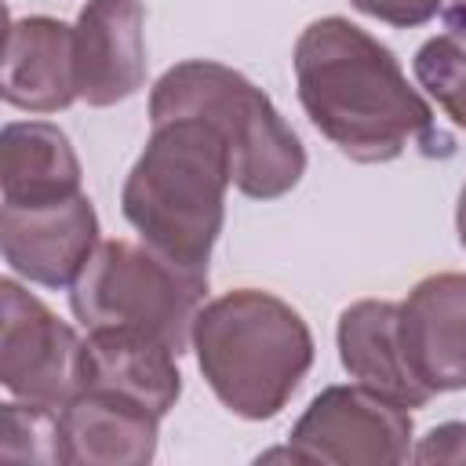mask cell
Masks as SVG:
<instances>
[{
  "mask_svg": "<svg viewBox=\"0 0 466 466\" xmlns=\"http://www.w3.org/2000/svg\"><path fill=\"white\" fill-rule=\"evenodd\" d=\"M350 4L386 25H397V29L422 25L444 7V0H350Z\"/></svg>",
  "mask_w": 466,
  "mask_h": 466,
  "instance_id": "18",
  "label": "cell"
},
{
  "mask_svg": "<svg viewBox=\"0 0 466 466\" xmlns=\"http://www.w3.org/2000/svg\"><path fill=\"white\" fill-rule=\"evenodd\" d=\"M400 346L430 393L466 390V273H433L408 291Z\"/></svg>",
  "mask_w": 466,
  "mask_h": 466,
  "instance_id": "10",
  "label": "cell"
},
{
  "mask_svg": "<svg viewBox=\"0 0 466 466\" xmlns=\"http://www.w3.org/2000/svg\"><path fill=\"white\" fill-rule=\"evenodd\" d=\"M146 7L138 0H87L73 25L76 95L87 106H116L146 80Z\"/></svg>",
  "mask_w": 466,
  "mask_h": 466,
  "instance_id": "9",
  "label": "cell"
},
{
  "mask_svg": "<svg viewBox=\"0 0 466 466\" xmlns=\"http://www.w3.org/2000/svg\"><path fill=\"white\" fill-rule=\"evenodd\" d=\"M76 95L73 29L47 15L15 18L4 47V102L25 113H58Z\"/></svg>",
  "mask_w": 466,
  "mask_h": 466,
  "instance_id": "12",
  "label": "cell"
},
{
  "mask_svg": "<svg viewBox=\"0 0 466 466\" xmlns=\"http://www.w3.org/2000/svg\"><path fill=\"white\" fill-rule=\"evenodd\" d=\"M80 339L33 291L0 280V382L18 400L66 408L80 393Z\"/></svg>",
  "mask_w": 466,
  "mask_h": 466,
  "instance_id": "7",
  "label": "cell"
},
{
  "mask_svg": "<svg viewBox=\"0 0 466 466\" xmlns=\"http://www.w3.org/2000/svg\"><path fill=\"white\" fill-rule=\"evenodd\" d=\"M175 357L178 353L160 339L124 328H91L80 346V390L120 393L157 415H167L182 393Z\"/></svg>",
  "mask_w": 466,
  "mask_h": 466,
  "instance_id": "11",
  "label": "cell"
},
{
  "mask_svg": "<svg viewBox=\"0 0 466 466\" xmlns=\"http://www.w3.org/2000/svg\"><path fill=\"white\" fill-rule=\"evenodd\" d=\"M175 116H197L222 135L233 160V186L244 197H284L306 171V149L277 106L222 62L189 58L153 84L149 120L164 124Z\"/></svg>",
  "mask_w": 466,
  "mask_h": 466,
  "instance_id": "4",
  "label": "cell"
},
{
  "mask_svg": "<svg viewBox=\"0 0 466 466\" xmlns=\"http://www.w3.org/2000/svg\"><path fill=\"white\" fill-rule=\"evenodd\" d=\"M204 291L208 273L171 262L146 240H102L73 280L69 302L87 331L124 328L186 353Z\"/></svg>",
  "mask_w": 466,
  "mask_h": 466,
  "instance_id": "5",
  "label": "cell"
},
{
  "mask_svg": "<svg viewBox=\"0 0 466 466\" xmlns=\"http://www.w3.org/2000/svg\"><path fill=\"white\" fill-rule=\"evenodd\" d=\"M415 80L441 102V109L466 127V33L448 29L415 51Z\"/></svg>",
  "mask_w": 466,
  "mask_h": 466,
  "instance_id": "17",
  "label": "cell"
},
{
  "mask_svg": "<svg viewBox=\"0 0 466 466\" xmlns=\"http://www.w3.org/2000/svg\"><path fill=\"white\" fill-rule=\"evenodd\" d=\"M455 226H459V240H462V248H466V186H462V193H459V208H455Z\"/></svg>",
  "mask_w": 466,
  "mask_h": 466,
  "instance_id": "20",
  "label": "cell"
},
{
  "mask_svg": "<svg viewBox=\"0 0 466 466\" xmlns=\"http://www.w3.org/2000/svg\"><path fill=\"white\" fill-rule=\"evenodd\" d=\"M280 455L291 462L393 466L411 455V415L360 382L328 386L295 422L288 451H269L266 459Z\"/></svg>",
  "mask_w": 466,
  "mask_h": 466,
  "instance_id": "6",
  "label": "cell"
},
{
  "mask_svg": "<svg viewBox=\"0 0 466 466\" xmlns=\"http://www.w3.org/2000/svg\"><path fill=\"white\" fill-rule=\"evenodd\" d=\"M415 462H466V422L433 426L411 451Z\"/></svg>",
  "mask_w": 466,
  "mask_h": 466,
  "instance_id": "19",
  "label": "cell"
},
{
  "mask_svg": "<svg viewBox=\"0 0 466 466\" xmlns=\"http://www.w3.org/2000/svg\"><path fill=\"white\" fill-rule=\"evenodd\" d=\"M339 360L342 368L379 397L400 408H422L433 393L415 379L400 346V306L386 299H360L339 317Z\"/></svg>",
  "mask_w": 466,
  "mask_h": 466,
  "instance_id": "13",
  "label": "cell"
},
{
  "mask_svg": "<svg viewBox=\"0 0 466 466\" xmlns=\"http://www.w3.org/2000/svg\"><path fill=\"white\" fill-rule=\"evenodd\" d=\"M193 353L215 397L240 419H273L313 364V335L284 299L237 288L193 320Z\"/></svg>",
  "mask_w": 466,
  "mask_h": 466,
  "instance_id": "3",
  "label": "cell"
},
{
  "mask_svg": "<svg viewBox=\"0 0 466 466\" xmlns=\"http://www.w3.org/2000/svg\"><path fill=\"white\" fill-rule=\"evenodd\" d=\"M295 80L309 124L357 164H386L433 135V113L397 55L350 18H317L299 33Z\"/></svg>",
  "mask_w": 466,
  "mask_h": 466,
  "instance_id": "1",
  "label": "cell"
},
{
  "mask_svg": "<svg viewBox=\"0 0 466 466\" xmlns=\"http://www.w3.org/2000/svg\"><path fill=\"white\" fill-rule=\"evenodd\" d=\"M160 415L138 400L106 390H80L62 408L69 462L87 466H142L157 455Z\"/></svg>",
  "mask_w": 466,
  "mask_h": 466,
  "instance_id": "14",
  "label": "cell"
},
{
  "mask_svg": "<svg viewBox=\"0 0 466 466\" xmlns=\"http://www.w3.org/2000/svg\"><path fill=\"white\" fill-rule=\"evenodd\" d=\"M229 182L233 160L222 135L197 116H175L153 124L124 182L120 208L149 248L186 269L208 273L226 218Z\"/></svg>",
  "mask_w": 466,
  "mask_h": 466,
  "instance_id": "2",
  "label": "cell"
},
{
  "mask_svg": "<svg viewBox=\"0 0 466 466\" xmlns=\"http://www.w3.org/2000/svg\"><path fill=\"white\" fill-rule=\"evenodd\" d=\"M0 193L4 204L40 208L80 193V160L62 127L47 120H18L0 135Z\"/></svg>",
  "mask_w": 466,
  "mask_h": 466,
  "instance_id": "15",
  "label": "cell"
},
{
  "mask_svg": "<svg viewBox=\"0 0 466 466\" xmlns=\"http://www.w3.org/2000/svg\"><path fill=\"white\" fill-rule=\"evenodd\" d=\"M0 462H69L62 408L33 404V400H7L0 408Z\"/></svg>",
  "mask_w": 466,
  "mask_h": 466,
  "instance_id": "16",
  "label": "cell"
},
{
  "mask_svg": "<svg viewBox=\"0 0 466 466\" xmlns=\"http://www.w3.org/2000/svg\"><path fill=\"white\" fill-rule=\"evenodd\" d=\"M0 244L18 277L40 288H66L98 248V215L84 193L40 208L4 204Z\"/></svg>",
  "mask_w": 466,
  "mask_h": 466,
  "instance_id": "8",
  "label": "cell"
}]
</instances>
